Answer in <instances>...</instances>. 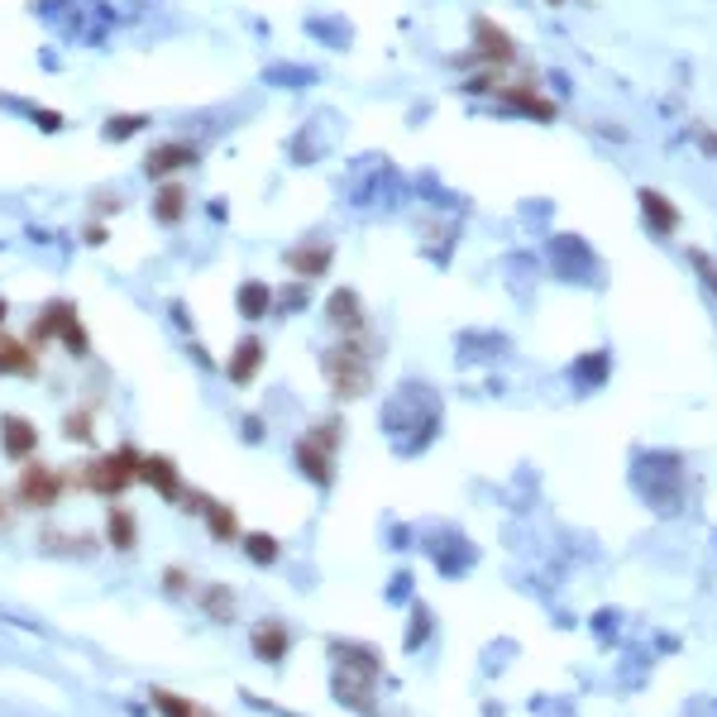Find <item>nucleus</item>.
<instances>
[{
  "instance_id": "f8f14e48",
  "label": "nucleus",
  "mask_w": 717,
  "mask_h": 717,
  "mask_svg": "<svg viewBox=\"0 0 717 717\" xmlns=\"http://www.w3.org/2000/svg\"><path fill=\"white\" fill-rule=\"evenodd\" d=\"M259 369H263V340L259 335H244L235 349H230V364H225V373H230V383H254L259 378Z\"/></svg>"
},
{
  "instance_id": "0eeeda50",
  "label": "nucleus",
  "mask_w": 717,
  "mask_h": 717,
  "mask_svg": "<svg viewBox=\"0 0 717 717\" xmlns=\"http://www.w3.org/2000/svg\"><path fill=\"white\" fill-rule=\"evenodd\" d=\"M139 478L149 483L158 498H168V502L182 498V474H177V464L168 455H144L139 459Z\"/></svg>"
},
{
  "instance_id": "a878e982",
  "label": "nucleus",
  "mask_w": 717,
  "mask_h": 717,
  "mask_svg": "<svg viewBox=\"0 0 717 717\" xmlns=\"http://www.w3.org/2000/svg\"><path fill=\"white\" fill-rule=\"evenodd\" d=\"M163 584H168V593H187V588H192V579H187V569H168V574H163Z\"/></svg>"
},
{
  "instance_id": "9d476101",
  "label": "nucleus",
  "mask_w": 717,
  "mask_h": 717,
  "mask_svg": "<svg viewBox=\"0 0 717 717\" xmlns=\"http://www.w3.org/2000/svg\"><path fill=\"white\" fill-rule=\"evenodd\" d=\"M249 646L259 655L263 665H283L287 651H292V636H287L283 622H259V627L249 631Z\"/></svg>"
},
{
  "instance_id": "dca6fc26",
  "label": "nucleus",
  "mask_w": 717,
  "mask_h": 717,
  "mask_svg": "<svg viewBox=\"0 0 717 717\" xmlns=\"http://www.w3.org/2000/svg\"><path fill=\"white\" fill-rule=\"evenodd\" d=\"M641 211H646V220H651L660 235H674V230H679V211H674L670 196H660L646 187V192H641Z\"/></svg>"
},
{
  "instance_id": "a211bd4d",
  "label": "nucleus",
  "mask_w": 717,
  "mask_h": 717,
  "mask_svg": "<svg viewBox=\"0 0 717 717\" xmlns=\"http://www.w3.org/2000/svg\"><path fill=\"white\" fill-rule=\"evenodd\" d=\"M287 268H292L302 283H306V278H321V273L330 268V244H316V249H292V254H287Z\"/></svg>"
},
{
  "instance_id": "6e6552de",
  "label": "nucleus",
  "mask_w": 717,
  "mask_h": 717,
  "mask_svg": "<svg viewBox=\"0 0 717 717\" xmlns=\"http://www.w3.org/2000/svg\"><path fill=\"white\" fill-rule=\"evenodd\" d=\"M196 158L201 153L192 149V144H153L149 149V158H144V173L149 177H173V173H182V168H196Z\"/></svg>"
},
{
  "instance_id": "ddd939ff",
  "label": "nucleus",
  "mask_w": 717,
  "mask_h": 717,
  "mask_svg": "<svg viewBox=\"0 0 717 717\" xmlns=\"http://www.w3.org/2000/svg\"><path fill=\"white\" fill-rule=\"evenodd\" d=\"M106 541H110V550H120V555H130L134 545H139V522H134L130 507L110 502V512H106Z\"/></svg>"
},
{
  "instance_id": "cd10ccee",
  "label": "nucleus",
  "mask_w": 717,
  "mask_h": 717,
  "mask_svg": "<svg viewBox=\"0 0 717 717\" xmlns=\"http://www.w3.org/2000/svg\"><path fill=\"white\" fill-rule=\"evenodd\" d=\"M259 431H263L259 416H249V421H244V440H259Z\"/></svg>"
},
{
  "instance_id": "5701e85b",
  "label": "nucleus",
  "mask_w": 717,
  "mask_h": 717,
  "mask_svg": "<svg viewBox=\"0 0 717 717\" xmlns=\"http://www.w3.org/2000/svg\"><path fill=\"white\" fill-rule=\"evenodd\" d=\"M201 608L211 612L216 622H230L235 617V593L225 584H211V588H201Z\"/></svg>"
},
{
  "instance_id": "423d86ee",
  "label": "nucleus",
  "mask_w": 717,
  "mask_h": 717,
  "mask_svg": "<svg viewBox=\"0 0 717 717\" xmlns=\"http://www.w3.org/2000/svg\"><path fill=\"white\" fill-rule=\"evenodd\" d=\"M0 450L24 464V459L39 450V426H34V421H24V416H15V412L0 416Z\"/></svg>"
},
{
  "instance_id": "f03ea898",
  "label": "nucleus",
  "mask_w": 717,
  "mask_h": 717,
  "mask_svg": "<svg viewBox=\"0 0 717 717\" xmlns=\"http://www.w3.org/2000/svg\"><path fill=\"white\" fill-rule=\"evenodd\" d=\"M321 373H326V383L335 388L340 402H354V397H364V392H369V359H364V349L354 345V340L326 349Z\"/></svg>"
},
{
  "instance_id": "c756f323",
  "label": "nucleus",
  "mask_w": 717,
  "mask_h": 717,
  "mask_svg": "<svg viewBox=\"0 0 717 717\" xmlns=\"http://www.w3.org/2000/svg\"><path fill=\"white\" fill-rule=\"evenodd\" d=\"M5 316H10V306H5V297H0V330H5Z\"/></svg>"
},
{
  "instance_id": "393cba45",
  "label": "nucleus",
  "mask_w": 717,
  "mask_h": 717,
  "mask_svg": "<svg viewBox=\"0 0 717 717\" xmlns=\"http://www.w3.org/2000/svg\"><path fill=\"white\" fill-rule=\"evenodd\" d=\"M63 435H67V440H82V445H87V440H91V412H67Z\"/></svg>"
},
{
  "instance_id": "f257e3e1",
  "label": "nucleus",
  "mask_w": 717,
  "mask_h": 717,
  "mask_svg": "<svg viewBox=\"0 0 717 717\" xmlns=\"http://www.w3.org/2000/svg\"><path fill=\"white\" fill-rule=\"evenodd\" d=\"M48 340H63V349H67V354H77V359H87V354H91L87 326H82L77 306L63 302V297H53V302L44 306V316L34 321V330H29V345L44 349Z\"/></svg>"
},
{
  "instance_id": "9b49d317",
  "label": "nucleus",
  "mask_w": 717,
  "mask_h": 717,
  "mask_svg": "<svg viewBox=\"0 0 717 717\" xmlns=\"http://www.w3.org/2000/svg\"><path fill=\"white\" fill-rule=\"evenodd\" d=\"M474 53L488 58V63H512V58H517V44H512V34H502L493 20H474Z\"/></svg>"
},
{
  "instance_id": "4be33fe9",
  "label": "nucleus",
  "mask_w": 717,
  "mask_h": 717,
  "mask_svg": "<svg viewBox=\"0 0 717 717\" xmlns=\"http://www.w3.org/2000/svg\"><path fill=\"white\" fill-rule=\"evenodd\" d=\"M206 526H211V536L220 545L225 541H239V512L235 507H225V502H211V512H206Z\"/></svg>"
},
{
  "instance_id": "39448f33",
  "label": "nucleus",
  "mask_w": 717,
  "mask_h": 717,
  "mask_svg": "<svg viewBox=\"0 0 717 717\" xmlns=\"http://www.w3.org/2000/svg\"><path fill=\"white\" fill-rule=\"evenodd\" d=\"M63 488H67L63 469H48V464H24V474H20V502H24V507L48 512L53 502L63 498Z\"/></svg>"
},
{
  "instance_id": "4468645a",
  "label": "nucleus",
  "mask_w": 717,
  "mask_h": 717,
  "mask_svg": "<svg viewBox=\"0 0 717 717\" xmlns=\"http://www.w3.org/2000/svg\"><path fill=\"white\" fill-rule=\"evenodd\" d=\"M326 316H330V326L349 330V335H354V330H364V302H359V292H349V287L330 292Z\"/></svg>"
},
{
  "instance_id": "c85d7f7f",
  "label": "nucleus",
  "mask_w": 717,
  "mask_h": 717,
  "mask_svg": "<svg viewBox=\"0 0 717 717\" xmlns=\"http://www.w3.org/2000/svg\"><path fill=\"white\" fill-rule=\"evenodd\" d=\"M5 526H10V502L0 498V531H5Z\"/></svg>"
},
{
  "instance_id": "6ab92c4d",
  "label": "nucleus",
  "mask_w": 717,
  "mask_h": 717,
  "mask_svg": "<svg viewBox=\"0 0 717 717\" xmlns=\"http://www.w3.org/2000/svg\"><path fill=\"white\" fill-rule=\"evenodd\" d=\"M239 545H244V555H249L254 565H278V560H283V541L268 536V531H249V536H239Z\"/></svg>"
},
{
  "instance_id": "20e7f679",
  "label": "nucleus",
  "mask_w": 717,
  "mask_h": 717,
  "mask_svg": "<svg viewBox=\"0 0 717 717\" xmlns=\"http://www.w3.org/2000/svg\"><path fill=\"white\" fill-rule=\"evenodd\" d=\"M139 459H144V455H139L134 445H120L115 455H101L96 464H87L77 483H82V488H91V493H101V498H120L134 478H139Z\"/></svg>"
},
{
  "instance_id": "7ed1b4c3",
  "label": "nucleus",
  "mask_w": 717,
  "mask_h": 717,
  "mask_svg": "<svg viewBox=\"0 0 717 717\" xmlns=\"http://www.w3.org/2000/svg\"><path fill=\"white\" fill-rule=\"evenodd\" d=\"M335 450H340V421H326V426L306 431L292 455H297V469H302L316 488H330V483H335Z\"/></svg>"
},
{
  "instance_id": "f3484780",
  "label": "nucleus",
  "mask_w": 717,
  "mask_h": 717,
  "mask_svg": "<svg viewBox=\"0 0 717 717\" xmlns=\"http://www.w3.org/2000/svg\"><path fill=\"white\" fill-rule=\"evenodd\" d=\"M182 216H187V187H182V182H168L163 192L153 196V220H158V225H177Z\"/></svg>"
},
{
  "instance_id": "412c9836",
  "label": "nucleus",
  "mask_w": 717,
  "mask_h": 717,
  "mask_svg": "<svg viewBox=\"0 0 717 717\" xmlns=\"http://www.w3.org/2000/svg\"><path fill=\"white\" fill-rule=\"evenodd\" d=\"M153 708H158L163 717H211L206 708H201V703L173 694V689H153Z\"/></svg>"
},
{
  "instance_id": "b1692460",
  "label": "nucleus",
  "mask_w": 717,
  "mask_h": 717,
  "mask_svg": "<svg viewBox=\"0 0 717 717\" xmlns=\"http://www.w3.org/2000/svg\"><path fill=\"white\" fill-rule=\"evenodd\" d=\"M144 125H149V115H110L101 134H106V139H134Z\"/></svg>"
},
{
  "instance_id": "7c9ffc66",
  "label": "nucleus",
  "mask_w": 717,
  "mask_h": 717,
  "mask_svg": "<svg viewBox=\"0 0 717 717\" xmlns=\"http://www.w3.org/2000/svg\"><path fill=\"white\" fill-rule=\"evenodd\" d=\"M555 5H560V0H555Z\"/></svg>"
},
{
  "instance_id": "aec40b11",
  "label": "nucleus",
  "mask_w": 717,
  "mask_h": 717,
  "mask_svg": "<svg viewBox=\"0 0 717 717\" xmlns=\"http://www.w3.org/2000/svg\"><path fill=\"white\" fill-rule=\"evenodd\" d=\"M502 101L512 110H522V115H536V120H555V106L545 101V96H536L531 87H507L502 91Z\"/></svg>"
},
{
  "instance_id": "bb28decb",
  "label": "nucleus",
  "mask_w": 717,
  "mask_h": 717,
  "mask_svg": "<svg viewBox=\"0 0 717 717\" xmlns=\"http://www.w3.org/2000/svg\"><path fill=\"white\" fill-rule=\"evenodd\" d=\"M694 263H698V268H703V278H708V287H713V292H717V263L708 259V254H694Z\"/></svg>"
},
{
  "instance_id": "1a4fd4ad",
  "label": "nucleus",
  "mask_w": 717,
  "mask_h": 717,
  "mask_svg": "<svg viewBox=\"0 0 717 717\" xmlns=\"http://www.w3.org/2000/svg\"><path fill=\"white\" fill-rule=\"evenodd\" d=\"M0 373L5 378H34L39 373V349L0 330Z\"/></svg>"
},
{
  "instance_id": "2eb2a0df",
  "label": "nucleus",
  "mask_w": 717,
  "mask_h": 717,
  "mask_svg": "<svg viewBox=\"0 0 717 717\" xmlns=\"http://www.w3.org/2000/svg\"><path fill=\"white\" fill-rule=\"evenodd\" d=\"M235 306H239V316H244V321H263V316H268V306H273V287L259 283V278H249V283L239 287Z\"/></svg>"
}]
</instances>
